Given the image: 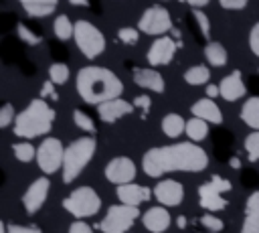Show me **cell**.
<instances>
[{
  "label": "cell",
  "instance_id": "cell-1",
  "mask_svg": "<svg viewBox=\"0 0 259 233\" xmlns=\"http://www.w3.org/2000/svg\"><path fill=\"white\" fill-rule=\"evenodd\" d=\"M208 166L204 148L194 142H178L150 148L142 156V168L148 176L160 178L166 172H200Z\"/></svg>",
  "mask_w": 259,
  "mask_h": 233
},
{
  "label": "cell",
  "instance_id": "cell-2",
  "mask_svg": "<svg viewBox=\"0 0 259 233\" xmlns=\"http://www.w3.org/2000/svg\"><path fill=\"white\" fill-rule=\"evenodd\" d=\"M75 89L85 103L99 105L107 99L119 97L123 93V83L111 69L99 65H87L77 71Z\"/></svg>",
  "mask_w": 259,
  "mask_h": 233
},
{
  "label": "cell",
  "instance_id": "cell-3",
  "mask_svg": "<svg viewBox=\"0 0 259 233\" xmlns=\"http://www.w3.org/2000/svg\"><path fill=\"white\" fill-rule=\"evenodd\" d=\"M55 122V109L45 101V97H36L28 101V105L14 118L12 132L18 138H38L51 132Z\"/></svg>",
  "mask_w": 259,
  "mask_h": 233
},
{
  "label": "cell",
  "instance_id": "cell-4",
  "mask_svg": "<svg viewBox=\"0 0 259 233\" xmlns=\"http://www.w3.org/2000/svg\"><path fill=\"white\" fill-rule=\"evenodd\" d=\"M95 150H97V142L93 136H81L65 148V158H63V168H61L63 172L61 176L65 184H71L73 180H77V176L91 162Z\"/></svg>",
  "mask_w": 259,
  "mask_h": 233
},
{
  "label": "cell",
  "instance_id": "cell-5",
  "mask_svg": "<svg viewBox=\"0 0 259 233\" xmlns=\"http://www.w3.org/2000/svg\"><path fill=\"white\" fill-rule=\"evenodd\" d=\"M63 209L75 219H87L97 215V211L101 209V199L91 186H79L63 199Z\"/></svg>",
  "mask_w": 259,
  "mask_h": 233
},
{
  "label": "cell",
  "instance_id": "cell-6",
  "mask_svg": "<svg viewBox=\"0 0 259 233\" xmlns=\"http://www.w3.org/2000/svg\"><path fill=\"white\" fill-rule=\"evenodd\" d=\"M138 217H142V213L140 207L136 205H125V203L111 205L97 227L101 233H127Z\"/></svg>",
  "mask_w": 259,
  "mask_h": 233
},
{
  "label": "cell",
  "instance_id": "cell-7",
  "mask_svg": "<svg viewBox=\"0 0 259 233\" xmlns=\"http://www.w3.org/2000/svg\"><path fill=\"white\" fill-rule=\"evenodd\" d=\"M75 45L77 49L87 57V59H95L105 51V36L103 32L89 20H77L75 22Z\"/></svg>",
  "mask_w": 259,
  "mask_h": 233
},
{
  "label": "cell",
  "instance_id": "cell-8",
  "mask_svg": "<svg viewBox=\"0 0 259 233\" xmlns=\"http://www.w3.org/2000/svg\"><path fill=\"white\" fill-rule=\"evenodd\" d=\"M63 158H65V148L59 138H45L40 146L36 148V164L45 174H55L57 170L63 168Z\"/></svg>",
  "mask_w": 259,
  "mask_h": 233
},
{
  "label": "cell",
  "instance_id": "cell-9",
  "mask_svg": "<svg viewBox=\"0 0 259 233\" xmlns=\"http://www.w3.org/2000/svg\"><path fill=\"white\" fill-rule=\"evenodd\" d=\"M138 28H140V32H146L152 36L168 34V32H172L170 12L162 6H148L138 20Z\"/></svg>",
  "mask_w": 259,
  "mask_h": 233
},
{
  "label": "cell",
  "instance_id": "cell-10",
  "mask_svg": "<svg viewBox=\"0 0 259 233\" xmlns=\"http://www.w3.org/2000/svg\"><path fill=\"white\" fill-rule=\"evenodd\" d=\"M105 178L113 184H127V182H134L136 174H138V168L134 164L132 158L127 156H115L111 158L107 164H105V170H103Z\"/></svg>",
  "mask_w": 259,
  "mask_h": 233
},
{
  "label": "cell",
  "instance_id": "cell-11",
  "mask_svg": "<svg viewBox=\"0 0 259 233\" xmlns=\"http://www.w3.org/2000/svg\"><path fill=\"white\" fill-rule=\"evenodd\" d=\"M178 47H180V45H176V41H174L172 36L162 34V36H158V38L150 45L146 59H148V63H150L152 67L170 65L172 59H174V55H176V49H178Z\"/></svg>",
  "mask_w": 259,
  "mask_h": 233
},
{
  "label": "cell",
  "instance_id": "cell-12",
  "mask_svg": "<svg viewBox=\"0 0 259 233\" xmlns=\"http://www.w3.org/2000/svg\"><path fill=\"white\" fill-rule=\"evenodd\" d=\"M49 188H51L49 176H38L28 184V188L22 195V205L28 215H34L40 211V207L45 205V201L49 197Z\"/></svg>",
  "mask_w": 259,
  "mask_h": 233
},
{
  "label": "cell",
  "instance_id": "cell-13",
  "mask_svg": "<svg viewBox=\"0 0 259 233\" xmlns=\"http://www.w3.org/2000/svg\"><path fill=\"white\" fill-rule=\"evenodd\" d=\"M154 197L164 207H176L184 201V186L174 178H162L154 186Z\"/></svg>",
  "mask_w": 259,
  "mask_h": 233
},
{
  "label": "cell",
  "instance_id": "cell-14",
  "mask_svg": "<svg viewBox=\"0 0 259 233\" xmlns=\"http://www.w3.org/2000/svg\"><path fill=\"white\" fill-rule=\"evenodd\" d=\"M134 103L121 99V97H113V99H107L103 103L97 105V113H99V120L105 122V124H113L117 120H121L123 115H130L134 111Z\"/></svg>",
  "mask_w": 259,
  "mask_h": 233
},
{
  "label": "cell",
  "instance_id": "cell-15",
  "mask_svg": "<svg viewBox=\"0 0 259 233\" xmlns=\"http://www.w3.org/2000/svg\"><path fill=\"white\" fill-rule=\"evenodd\" d=\"M132 75H134V83L142 89H148V91H154V93H164V89H166L164 77L156 71V67H152V69L134 67Z\"/></svg>",
  "mask_w": 259,
  "mask_h": 233
},
{
  "label": "cell",
  "instance_id": "cell-16",
  "mask_svg": "<svg viewBox=\"0 0 259 233\" xmlns=\"http://www.w3.org/2000/svg\"><path fill=\"white\" fill-rule=\"evenodd\" d=\"M172 223V217L168 213V209L162 207H150L144 215H142V225L150 231V233H164Z\"/></svg>",
  "mask_w": 259,
  "mask_h": 233
},
{
  "label": "cell",
  "instance_id": "cell-17",
  "mask_svg": "<svg viewBox=\"0 0 259 233\" xmlns=\"http://www.w3.org/2000/svg\"><path fill=\"white\" fill-rule=\"evenodd\" d=\"M115 195H117L119 203L140 207L142 203H148L154 192H150L148 186H142V184H136V182H127V184H119Z\"/></svg>",
  "mask_w": 259,
  "mask_h": 233
},
{
  "label": "cell",
  "instance_id": "cell-18",
  "mask_svg": "<svg viewBox=\"0 0 259 233\" xmlns=\"http://www.w3.org/2000/svg\"><path fill=\"white\" fill-rule=\"evenodd\" d=\"M219 87H221V97L225 101H237L247 93V87H245L243 77H241V71H237V69L233 73H229L227 77H223Z\"/></svg>",
  "mask_w": 259,
  "mask_h": 233
},
{
  "label": "cell",
  "instance_id": "cell-19",
  "mask_svg": "<svg viewBox=\"0 0 259 233\" xmlns=\"http://www.w3.org/2000/svg\"><path fill=\"white\" fill-rule=\"evenodd\" d=\"M198 201H200V207L206 211V213H214V211H223L227 207V199L223 197V192H219L214 188L212 182H204L198 186Z\"/></svg>",
  "mask_w": 259,
  "mask_h": 233
},
{
  "label": "cell",
  "instance_id": "cell-20",
  "mask_svg": "<svg viewBox=\"0 0 259 233\" xmlns=\"http://www.w3.org/2000/svg\"><path fill=\"white\" fill-rule=\"evenodd\" d=\"M190 113L206 120L208 124H223V111L212 97H202L190 105Z\"/></svg>",
  "mask_w": 259,
  "mask_h": 233
},
{
  "label": "cell",
  "instance_id": "cell-21",
  "mask_svg": "<svg viewBox=\"0 0 259 233\" xmlns=\"http://www.w3.org/2000/svg\"><path fill=\"white\" fill-rule=\"evenodd\" d=\"M20 6L24 8V12L32 18H42L49 16L51 12H55L59 0H18Z\"/></svg>",
  "mask_w": 259,
  "mask_h": 233
},
{
  "label": "cell",
  "instance_id": "cell-22",
  "mask_svg": "<svg viewBox=\"0 0 259 233\" xmlns=\"http://www.w3.org/2000/svg\"><path fill=\"white\" fill-rule=\"evenodd\" d=\"M160 128L164 132V136L168 138H180L186 132V122L180 113H166L160 122Z\"/></svg>",
  "mask_w": 259,
  "mask_h": 233
},
{
  "label": "cell",
  "instance_id": "cell-23",
  "mask_svg": "<svg viewBox=\"0 0 259 233\" xmlns=\"http://www.w3.org/2000/svg\"><path fill=\"white\" fill-rule=\"evenodd\" d=\"M204 59H206V63H208L210 67H223V65H227L229 55H227V49H225L221 43L208 41V43L204 45Z\"/></svg>",
  "mask_w": 259,
  "mask_h": 233
},
{
  "label": "cell",
  "instance_id": "cell-24",
  "mask_svg": "<svg viewBox=\"0 0 259 233\" xmlns=\"http://www.w3.org/2000/svg\"><path fill=\"white\" fill-rule=\"evenodd\" d=\"M239 115H241L243 124H247L251 130H259V95L257 97H249L243 103Z\"/></svg>",
  "mask_w": 259,
  "mask_h": 233
},
{
  "label": "cell",
  "instance_id": "cell-25",
  "mask_svg": "<svg viewBox=\"0 0 259 233\" xmlns=\"http://www.w3.org/2000/svg\"><path fill=\"white\" fill-rule=\"evenodd\" d=\"M186 136L192 140V142H200L208 136V122L202 120V118H196L192 115V120L186 122Z\"/></svg>",
  "mask_w": 259,
  "mask_h": 233
},
{
  "label": "cell",
  "instance_id": "cell-26",
  "mask_svg": "<svg viewBox=\"0 0 259 233\" xmlns=\"http://www.w3.org/2000/svg\"><path fill=\"white\" fill-rule=\"evenodd\" d=\"M53 30L59 41H69L75 34V22H71V18L67 14H59L53 22Z\"/></svg>",
  "mask_w": 259,
  "mask_h": 233
},
{
  "label": "cell",
  "instance_id": "cell-27",
  "mask_svg": "<svg viewBox=\"0 0 259 233\" xmlns=\"http://www.w3.org/2000/svg\"><path fill=\"white\" fill-rule=\"evenodd\" d=\"M208 79H210V73H208L206 65H194V67L186 69V73H184V81L188 85H194V87L208 83Z\"/></svg>",
  "mask_w": 259,
  "mask_h": 233
},
{
  "label": "cell",
  "instance_id": "cell-28",
  "mask_svg": "<svg viewBox=\"0 0 259 233\" xmlns=\"http://www.w3.org/2000/svg\"><path fill=\"white\" fill-rule=\"evenodd\" d=\"M12 152H14V158L20 162H30L32 158H36V148L30 142H16L12 146Z\"/></svg>",
  "mask_w": 259,
  "mask_h": 233
},
{
  "label": "cell",
  "instance_id": "cell-29",
  "mask_svg": "<svg viewBox=\"0 0 259 233\" xmlns=\"http://www.w3.org/2000/svg\"><path fill=\"white\" fill-rule=\"evenodd\" d=\"M49 79L55 85H65L69 81V67L65 63H53L49 67Z\"/></svg>",
  "mask_w": 259,
  "mask_h": 233
},
{
  "label": "cell",
  "instance_id": "cell-30",
  "mask_svg": "<svg viewBox=\"0 0 259 233\" xmlns=\"http://www.w3.org/2000/svg\"><path fill=\"white\" fill-rule=\"evenodd\" d=\"M241 233H259V207L251 209V211H245Z\"/></svg>",
  "mask_w": 259,
  "mask_h": 233
},
{
  "label": "cell",
  "instance_id": "cell-31",
  "mask_svg": "<svg viewBox=\"0 0 259 233\" xmlns=\"http://www.w3.org/2000/svg\"><path fill=\"white\" fill-rule=\"evenodd\" d=\"M245 150L251 162L259 160V130H253L247 138H245Z\"/></svg>",
  "mask_w": 259,
  "mask_h": 233
},
{
  "label": "cell",
  "instance_id": "cell-32",
  "mask_svg": "<svg viewBox=\"0 0 259 233\" xmlns=\"http://www.w3.org/2000/svg\"><path fill=\"white\" fill-rule=\"evenodd\" d=\"M73 122H75V126H77L79 130H83V132H89V134L95 132L93 120H91L85 111H81V109H75V111H73Z\"/></svg>",
  "mask_w": 259,
  "mask_h": 233
},
{
  "label": "cell",
  "instance_id": "cell-33",
  "mask_svg": "<svg viewBox=\"0 0 259 233\" xmlns=\"http://www.w3.org/2000/svg\"><path fill=\"white\" fill-rule=\"evenodd\" d=\"M117 38H119V43H123V45H136L138 41H140V28L136 26H121L119 30H117Z\"/></svg>",
  "mask_w": 259,
  "mask_h": 233
},
{
  "label": "cell",
  "instance_id": "cell-34",
  "mask_svg": "<svg viewBox=\"0 0 259 233\" xmlns=\"http://www.w3.org/2000/svg\"><path fill=\"white\" fill-rule=\"evenodd\" d=\"M192 18H194L196 26L200 28V34L204 38H208V34H210V20H208V16L200 8H192Z\"/></svg>",
  "mask_w": 259,
  "mask_h": 233
},
{
  "label": "cell",
  "instance_id": "cell-35",
  "mask_svg": "<svg viewBox=\"0 0 259 233\" xmlns=\"http://www.w3.org/2000/svg\"><path fill=\"white\" fill-rule=\"evenodd\" d=\"M16 32H18V36L26 43V45H30V47H34V45H40V36L38 34H34L26 24H22V22H18V26H16Z\"/></svg>",
  "mask_w": 259,
  "mask_h": 233
},
{
  "label": "cell",
  "instance_id": "cell-36",
  "mask_svg": "<svg viewBox=\"0 0 259 233\" xmlns=\"http://www.w3.org/2000/svg\"><path fill=\"white\" fill-rule=\"evenodd\" d=\"M200 225H202V227H206V229H208V231H212V233H219V231H223V229H225L223 219L214 217L212 213L202 215V217H200Z\"/></svg>",
  "mask_w": 259,
  "mask_h": 233
},
{
  "label": "cell",
  "instance_id": "cell-37",
  "mask_svg": "<svg viewBox=\"0 0 259 233\" xmlns=\"http://www.w3.org/2000/svg\"><path fill=\"white\" fill-rule=\"evenodd\" d=\"M14 118H16V113H14L12 103H4L2 109H0V128L12 126V124H14Z\"/></svg>",
  "mask_w": 259,
  "mask_h": 233
},
{
  "label": "cell",
  "instance_id": "cell-38",
  "mask_svg": "<svg viewBox=\"0 0 259 233\" xmlns=\"http://www.w3.org/2000/svg\"><path fill=\"white\" fill-rule=\"evenodd\" d=\"M249 49L259 59V22H255L249 30Z\"/></svg>",
  "mask_w": 259,
  "mask_h": 233
},
{
  "label": "cell",
  "instance_id": "cell-39",
  "mask_svg": "<svg viewBox=\"0 0 259 233\" xmlns=\"http://www.w3.org/2000/svg\"><path fill=\"white\" fill-rule=\"evenodd\" d=\"M6 231L8 233H42L38 227H24V225H16V223H6Z\"/></svg>",
  "mask_w": 259,
  "mask_h": 233
},
{
  "label": "cell",
  "instance_id": "cell-40",
  "mask_svg": "<svg viewBox=\"0 0 259 233\" xmlns=\"http://www.w3.org/2000/svg\"><path fill=\"white\" fill-rule=\"evenodd\" d=\"M210 182L214 184V188H217L219 192H229V190H231V182H229L227 178L219 176V174H212V176H210Z\"/></svg>",
  "mask_w": 259,
  "mask_h": 233
},
{
  "label": "cell",
  "instance_id": "cell-41",
  "mask_svg": "<svg viewBox=\"0 0 259 233\" xmlns=\"http://www.w3.org/2000/svg\"><path fill=\"white\" fill-rule=\"evenodd\" d=\"M247 2L249 0H219L221 8H225V10H243L247 6Z\"/></svg>",
  "mask_w": 259,
  "mask_h": 233
},
{
  "label": "cell",
  "instance_id": "cell-42",
  "mask_svg": "<svg viewBox=\"0 0 259 233\" xmlns=\"http://www.w3.org/2000/svg\"><path fill=\"white\" fill-rule=\"evenodd\" d=\"M40 97H51L53 101H57V99H59V95L55 93V83H53L51 79H47V81L42 83V89H40Z\"/></svg>",
  "mask_w": 259,
  "mask_h": 233
},
{
  "label": "cell",
  "instance_id": "cell-43",
  "mask_svg": "<svg viewBox=\"0 0 259 233\" xmlns=\"http://www.w3.org/2000/svg\"><path fill=\"white\" fill-rule=\"evenodd\" d=\"M69 233H93V227H89L87 223H83V219H77L75 223H71Z\"/></svg>",
  "mask_w": 259,
  "mask_h": 233
},
{
  "label": "cell",
  "instance_id": "cell-44",
  "mask_svg": "<svg viewBox=\"0 0 259 233\" xmlns=\"http://www.w3.org/2000/svg\"><path fill=\"white\" fill-rule=\"evenodd\" d=\"M134 105H136L138 109H144V111H148V109H150V105H152V99H150V95L142 93V95H138V97L134 99Z\"/></svg>",
  "mask_w": 259,
  "mask_h": 233
},
{
  "label": "cell",
  "instance_id": "cell-45",
  "mask_svg": "<svg viewBox=\"0 0 259 233\" xmlns=\"http://www.w3.org/2000/svg\"><path fill=\"white\" fill-rule=\"evenodd\" d=\"M204 93H206V97H217V95H221V87L219 85H212V83H208L206 85V89H204Z\"/></svg>",
  "mask_w": 259,
  "mask_h": 233
},
{
  "label": "cell",
  "instance_id": "cell-46",
  "mask_svg": "<svg viewBox=\"0 0 259 233\" xmlns=\"http://www.w3.org/2000/svg\"><path fill=\"white\" fill-rule=\"evenodd\" d=\"M180 2H184V4H190L192 8H202V6H206L210 0H180Z\"/></svg>",
  "mask_w": 259,
  "mask_h": 233
},
{
  "label": "cell",
  "instance_id": "cell-47",
  "mask_svg": "<svg viewBox=\"0 0 259 233\" xmlns=\"http://www.w3.org/2000/svg\"><path fill=\"white\" fill-rule=\"evenodd\" d=\"M186 223H188V221H186V217H184V215H178V217H176V227H178V229H184V227H186Z\"/></svg>",
  "mask_w": 259,
  "mask_h": 233
},
{
  "label": "cell",
  "instance_id": "cell-48",
  "mask_svg": "<svg viewBox=\"0 0 259 233\" xmlns=\"http://www.w3.org/2000/svg\"><path fill=\"white\" fill-rule=\"evenodd\" d=\"M229 166H231V168H235V170H239V168H241V160H239L237 156H233V158L229 160Z\"/></svg>",
  "mask_w": 259,
  "mask_h": 233
},
{
  "label": "cell",
  "instance_id": "cell-49",
  "mask_svg": "<svg viewBox=\"0 0 259 233\" xmlns=\"http://www.w3.org/2000/svg\"><path fill=\"white\" fill-rule=\"evenodd\" d=\"M69 4H73V6H89V0H69Z\"/></svg>",
  "mask_w": 259,
  "mask_h": 233
},
{
  "label": "cell",
  "instance_id": "cell-50",
  "mask_svg": "<svg viewBox=\"0 0 259 233\" xmlns=\"http://www.w3.org/2000/svg\"><path fill=\"white\" fill-rule=\"evenodd\" d=\"M208 233H212V231H208Z\"/></svg>",
  "mask_w": 259,
  "mask_h": 233
}]
</instances>
